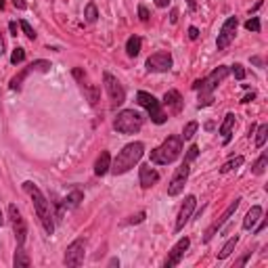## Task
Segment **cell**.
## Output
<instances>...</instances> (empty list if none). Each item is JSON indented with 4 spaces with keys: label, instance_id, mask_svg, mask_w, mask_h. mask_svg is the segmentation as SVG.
Returning a JSON list of instances; mask_svg holds the SVG:
<instances>
[{
    "label": "cell",
    "instance_id": "obj_43",
    "mask_svg": "<svg viewBox=\"0 0 268 268\" xmlns=\"http://www.w3.org/2000/svg\"><path fill=\"white\" fill-rule=\"evenodd\" d=\"M9 32L13 34V36H17V34H19V25L15 23V21H11V23H9Z\"/></svg>",
    "mask_w": 268,
    "mask_h": 268
},
{
    "label": "cell",
    "instance_id": "obj_2",
    "mask_svg": "<svg viewBox=\"0 0 268 268\" xmlns=\"http://www.w3.org/2000/svg\"><path fill=\"white\" fill-rule=\"evenodd\" d=\"M23 191L32 197L34 210H36V214H38V218H40L42 229L46 230V235H53V232H55V214H53L51 201L46 199L44 193H42L32 180H25V182H23Z\"/></svg>",
    "mask_w": 268,
    "mask_h": 268
},
{
    "label": "cell",
    "instance_id": "obj_40",
    "mask_svg": "<svg viewBox=\"0 0 268 268\" xmlns=\"http://www.w3.org/2000/svg\"><path fill=\"white\" fill-rule=\"evenodd\" d=\"M13 4H15V9H19V11H25L27 9V4H25V0H11Z\"/></svg>",
    "mask_w": 268,
    "mask_h": 268
},
{
    "label": "cell",
    "instance_id": "obj_24",
    "mask_svg": "<svg viewBox=\"0 0 268 268\" xmlns=\"http://www.w3.org/2000/svg\"><path fill=\"white\" fill-rule=\"evenodd\" d=\"M237 243H239V235H235V237H230L227 243L222 245V249L218 251V260H227L232 251H235V248H237Z\"/></svg>",
    "mask_w": 268,
    "mask_h": 268
},
{
    "label": "cell",
    "instance_id": "obj_17",
    "mask_svg": "<svg viewBox=\"0 0 268 268\" xmlns=\"http://www.w3.org/2000/svg\"><path fill=\"white\" fill-rule=\"evenodd\" d=\"M138 180H140V187L143 189H151L153 185H157L159 172L153 170L151 166H140L138 168Z\"/></svg>",
    "mask_w": 268,
    "mask_h": 268
},
{
    "label": "cell",
    "instance_id": "obj_29",
    "mask_svg": "<svg viewBox=\"0 0 268 268\" xmlns=\"http://www.w3.org/2000/svg\"><path fill=\"white\" fill-rule=\"evenodd\" d=\"M84 19L88 21V23H95L98 19V11H96V4L95 2H88L86 9H84Z\"/></svg>",
    "mask_w": 268,
    "mask_h": 268
},
{
    "label": "cell",
    "instance_id": "obj_12",
    "mask_svg": "<svg viewBox=\"0 0 268 268\" xmlns=\"http://www.w3.org/2000/svg\"><path fill=\"white\" fill-rule=\"evenodd\" d=\"M237 27H239L237 17H229L227 21H224L222 27H220V34H218V40H216L218 51H227V48L230 46V42L237 36Z\"/></svg>",
    "mask_w": 268,
    "mask_h": 268
},
{
    "label": "cell",
    "instance_id": "obj_33",
    "mask_svg": "<svg viewBox=\"0 0 268 268\" xmlns=\"http://www.w3.org/2000/svg\"><path fill=\"white\" fill-rule=\"evenodd\" d=\"M19 27L23 30V34H25V36L30 38V40H36V32H34V27H32L30 23H27L25 19H21V21H19Z\"/></svg>",
    "mask_w": 268,
    "mask_h": 268
},
{
    "label": "cell",
    "instance_id": "obj_39",
    "mask_svg": "<svg viewBox=\"0 0 268 268\" xmlns=\"http://www.w3.org/2000/svg\"><path fill=\"white\" fill-rule=\"evenodd\" d=\"M189 38H191V40H197V38H199V30H197L195 25L189 27Z\"/></svg>",
    "mask_w": 268,
    "mask_h": 268
},
{
    "label": "cell",
    "instance_id": "obj_37",
    "mask_svg": "<svg viewBox=\"0 0 268 268\" xmlns=\"http://www.w3.org/2000/svg\"><path fill=\"white\" fill-rule=\"evenodd\" d=\"M145 216H147L145 211H138L136 216H132V218H130V220H128V224H140V222L145 220Z\"/></svg>",
    "mask_w": 268,
    "mask_h": 268
},
{
    "label": "cell",
    "instance_id": "obj_47",
    "mask_svg": "<svg viewBox=\"0 0 268 268\" xmlns=\"http://www.w3.org/2000/svg\"><path fill=\"white\" fill-rule=\"evenodd\" d=\"M187 4L191 11H197V0H187Z\"/></svg>",
    "mask_w": 268,
    "mask_h": 268
},
{
    "label": "cell",
    "instance_id": "obj_7",
    "mask_svg": "<svg viewBox=\"0 0 268 268\" xmlns=\"http://www.w3.org/2000/svg\"><path fill=\"white\" fill-rule=\"evenodd\" d=\"M189 174H191V161H182L180 168H176V172L172 176V180L168 182V195L170 197H176L185 191V185L189 180Z\"/></svg>",
    "mask_w": 268,
    "mask_h": 268
},
{
    "label": "cell",
    "instance_id": "obj_15",
    "mask_svg": "<svg viewBox=\"0 0 268 268\" xmlns=\"http://www.w3.org/2000/svg\"><path fill=\"white\" fill-rule=\"evenodd\" d=\"M195 206H197L195 195L185 197V203L180 206V211H178V216H176V224H174V230L176 232H180L182 229H185V224L191 220V216H193V211H195Z\"/></svg>",
    "mask_w": 268,
    "mask_h": 268
},
{
    "label": "cell",
    "instance_id": "obj_9",
    "mask_svg": "<svg viewBox=\"0 0 268 268\" xmlns=\"http://www.w3.org/2000/svg\"><path fill=\"white\" fill-rule=\"evenodd\" d=\"M84 256H86V239L80 237L67 245L63 262H65V266H80L84 262Z\"/></svg>",
    "mask_w": 268,
    "mask_h": 268
},
{
    "label": "cell",
    "instance_id": "obj_20",
    "mask_svg": "<svg viewBox=\"0 0 268 268\" xmlns=\"http://www.w3.org/2000/svg\"><path fill=\"white\" fill-rule=\"evenodd\" d=\"M232 128H235V114H227V115H224V122L220 124V134H222V143L224 145L230 143Z\"/></svg>",
    "mask_w": 268,
    "mask_h": 268
},
{
    "label": "cell",
    "instance_id": "obj_42",
    "mask_svg": "<svg viewBox=\"0 0 268 268\" xmlns=\"http://www.w3.org/2000/svg\"><path fill=\"white\" fill-rule=\"evenodd\" d=\"M6 53V42H4V34L0 32V57Z\"/></svg>",
    "mask_w": 268,
    "mask_h": 268
},
{
    "label": "cell",
    "instance_id": "obj_46",
    "mask_svg": "<svg viewBox=\"0 0 268 268\" xmlns=\"http://www.w3.org/2000/svg\"><path fill=\"white\" fill-rule=\"evenodd\" d=\"M253 98H256V95H253V93H251V95H245L241 103H251V101H253Z\"/></svg>",
    "mask_w": 268,
    "mask_h": 268
},
{
    "label": "cell",
    "instance_id": "obj_49",
    "mask_svg": "<svg viewBox=\"0 0 268 268\" xmlns=\"http://www.w3.org/2000/svg\"><path fill=\"white\" fill-rule=\"evenodd\" d=\"M251 63H256L258 67H264V63H262V59H260V57H253V59H251Z\"/></svg>",
    "mask_w": 268,
    "mask_h": 268
},
{
    "label": "cell",
    "instance_id": "obj_32",
    "mask_svg": "<svg viewBox=\"0 0 268 268\" xmlns=\"http://www.w3.org/2000/svg\"><path fill=\"white\" fill-rule=\"evenodd\" d=\"M245 30H248V32H253V34H258L260 30H262V25H260V19H258V17L248 19V21H245Z\"/></svg>",
    "mask_w": 268,
    "mask_h": 268
},
{
    "label": "cell",
    "instance_id": "obj_25",
    "mask_svg": "<svg viewBox=\"0 0 268 268\" xmlns=\"http://www.w3.org/2000/svg\"><path fill=\"white\" fill-rule=\"evenodd\" d=\"M140 46H143V40L138 36H130L128 42H126V53H128V57H138Z\"/></svg>",
    "mask_w": 268,
    "mask_h": 268
},
{
    "label": "cell",
    "instance_id": "obj_50",
    "mask_svg": "<svg viewBox=\"0 0 268 268\" xmlns=\"http://www.w3.org/2000/svg\"><path fill=\"white\" fill-rule=\"evenodd\" d=\"M109 266H119V260H117V258H114V260H111V262H109Z\"/></svg>",
    "mask_w": 268,
    "mask_h": 268
},
{
    "label": "cell",
    "instance_id": "obj_19",
    "mask_svg": "<svg viewBox=\"0 0 268 268\" xmlns=\"http://www.w3.org/2000/svg\"><path fill=\"white\" fill-rule=\"evenodd\" d=\"M262 216H264V210L262 208H260V206H251V210L243 218V229L245 230H253V229H256V224H258V220Z\"/></svg>",
    "mask_w": 268,
    "mask_h": 268
},
{
    "label": "cell",
    "instance_id": "obj_51",
    "mask_svg": "<svg viewBox=\"0 0 268 268\" xmlns=\"http://www.w3.org/2000/svg\"><path fill=\"white\" fill-rule=\"evenodd\" d=\"M206 130H214V122H208L206 124Z\"/></svg>",
    "mask_w": 268,
    "mask_h": 268
},
{
    "label": "cell",
    "instance_id": "obj_13",
    "mask_svg": "<svg viewBox=\"0 0 268 268\" xmlns=\"http://www.w3.org/2000/svg\"><path fill=\"white\" fill-rule=\"evenodd\" d=\"M239 206H241V197H235V201H230V206H229L227 210L222 211V216L218 218V220H214V222H211V227L206 230V235H203V243H210V241H211V237H214L216 232L220 230V229L224 227V224H227V222L230 220V216L235 214Z\"/></svg>",
    "mask_w": 268,
    "mask_h": 268
},
{
    "label": "cell",
    "instance_id": "obj_31",
    "mask_svg": "<svg viewBox=\"0 0 268 268\" xmlns=\"http://www.w3.org/2000/svg\"><path fill=\"white\" fill-rule=\"evenodd\" d=\"M197 128H199V124H197V122H189V124L185 126V130H182V136H180V138H185V140H191V138L195 136Z\"/></svg>",
    "mask_w": 268,
    "mask_h": 268
},
{
    "label": "cell",
    "instance_id": "obj_28",
    "mask_svg": "<svg viewBox=\"0 0 268 268\" xmlns=\"http://www.w3.org/2000/svg\"><path fill=\"white\" fill-rule=\"evenodd\" d=\"M266 136H268V126L266 124L258 126V128H256V147H258V149H262V147H264Z\"/></svg>",
    "mask_w": 268,
    "mask_h": 268
},
{
    "label": "cell",
    "instance_id": "obj_3",
    "mask_svg": "<svg viewBox=\"0 0 268 268\" xmlns=\"http://www.w3.org/2000/svg\"><path fill=\"white\" fill-rule=\"evenodd\" d=\"M143 153H145V145H143V143H138V140H136V143H128L122 151L117 153V157L111 161V168H109V170L114 172L115 176L130 172L132 168L140 161Z\"/></svg>",
    "mask_w": 268,
    "mask_h": 268
},
{
    "label": "cell",
    "instance_id": "obj_21",
    "mask_svg": "<svg viewBox=\"0 0 268 268\" xmlns=\"http://www.w3.org/2000/svg\"><path fill=\"white\" fill-rule=\"evenodd\" d=\"M109 168H111V155H109V151H101L98 159L95 161V174L103 176V174L109 172Z\"/></svg>",
    "mask_w": 268,
    "mask_h": 268
},
{
    "label": "cell",
    "instance_id": "obj_23",
    "mask_svg": "<svg viewBox=\"0 0 268 268\" xmlns=\"http://www.w3.org/2000/svg\"><path fill=\"white\" fill-rule=\"evenodd\" d=\"M13 264H15V268H30L32 260H30V256H27V251L23 249V245H19L17 248L15 258H13Z\"/></svg>",
    "mask_w": 268,
    "mask_h": 268
},
{
    "label": "cell",
    "instance_id": "obj_36",
    "mask_svg": "<svg viewBox=\"0 0 268 268\" xmlns=\"http://www.w3.org/2000/svg\"><path fill=\"white\" fill-rule=\"evenodd\" d=\"M232 74H235L237 80H245V69H243L241 63H235V65H232Z\"/></svg>",
    "mask_w": 268,
    "mask_h": 268
},
{
    "label": "cell",
    "instance_id": "obj_4",
    "mask_svg": "<svg viewBox=\"0 0 268 268\" xmlns=\"http://www.w3.org/2000/svg\"><path fill=\"white\" fill-rule=\"evenodd\" d=\"M182 153V138L180 136H168L159 147L151 151V164L157 166H168L174 164Z\"/></svg>",
    "mask_w": 268,
    "mask_h": 268
},
{
    "label": "cell",
    "instance_id": "obj_52",
    "mask_svg": "<svg viewBox=\"0 0 268 268\" xmlns=\"http://www.w3.org/2000/svg\"><path fill=\"white\" fill-rule=\"evenodd\" d=\"M4 224V216H2V211H0V227Z\"/></svg>",
    "mask_w": 268,
    "mask_h": 268
},
{
    "label": "cell",
    "instance_id": "obj_27",
    "mask_svg": "<svg viewBox=\"0 0 268 268\" xmlns=\"http://www.w3.org/2000/svg\"><path fill=\"white\" fill-rule=\"evenodd\" d=\"M266 166H268V153H262V155L258 157L256 164L251 166V172L256 174V176H262V174L266 172Z\"/></svg>",
    "mask_w": 268,
    "mask_h": 268
},
{
    "label": "cell",
    "instance_id": "obj_53",
    "mask_svg": "<svg viewBox=\"0 0 268 268\" xmlns=\"http://www.w3.org/2000/svg\"><path fill=\"white\" fill-rule=\"evenodd\" d=\"M4 4H6V2H4V0H0V11H2V9H4Z\"/></svg>",
    "mask_w": 268,
    "mask_h": 268
},
{
    "label": "cell",
    "instance_id": "obj_14",
    "mask_svg": "<svg viewBox=\"0 0 268 268\" xmlns=\"http://www.w3.org/2000/svg\"><path fill=\"white\" fill-rule=\"evenodd\" d=\"M9 220H11V227H13V232H15V239H17V245H23L25 243V237H27V227H25V220L21 216L19 208L15 203L9 206Z\"/></svg>",
    "mask_w": 268,
    "mask_h": 268
},
{
    "label": "cell",
    "instance_id": "obj_48",
    "mask_svg": "<svg viewBox=\"0 0 268 268\" xmlns=\"http://www.w3.org/2000/svg\"><path fill=\"white\" fill-rule=\"evenodd\" d=\"M176 19H178V11L174 9V11L170 13V21H172V23H176Z\"/></svg>",
    "mask_w": 268,
    "mask_h": 268
},
{
    "label": "cell",
    "instance_id": "obj_8",
    "mask_svg": "<svg viewBox=\"0 0 268 268\" xmlns=\"http://www.w3.org/2000/svg\"><path fill=\"white\" fill-rule=\"evenodd\" d=\"M36 72H40V74H46V72H51V63L48 61H44V59H38V61H32L30 65H27L23 72H19L15 77L11 80V84H9V88L11 90H21V84H23V80L27 76H32V74H36Z\"/></svg>",
    "mask_w": 268,
    "mask_h": 268
},
{
    "label": "cell",
    "instance_id": "obj_11",
    "mask_svg": "<svg viewBox=\"0 0 268 268\" xmlns=\"http://www.w3.org/2000/svg\"><path fill=\"white\" fill-rule=\"evenodd\" d=\"M172 55L168 53V51H157V53H153L149 59H147V72H151V74H166V72H170L172 69Z\"/></svg>",
    "mask_w": 268,
    "mask_h": 268
},
{
    "label": "cell",
    "instance_id": "obj_1",
    "mask_svg": "<svg viewBox=\"0 0 268 268\" xmlns=\"http://www.w3.org/2000/svg\"><path fill=\"white\" fill-rule=\"evenodd\" d=\"M229 74H230V69L227 65H218L208 77L193 82V90L199 93V103H197V107L203 109V107H210V105L214 103V90L220 86V82L227 80Z\"/></svg>",
    "mask_w": 268,
    "mask_h": 268
},
{
    "label": "cell",
    "instance_id": "obj_22",
    "mask_svg": "<svg viewBox=\"0 0 268 268\" xmlns=\"http://www.w3.org/2000/svg\"><path fill=\"white\" fill-rule=\"evenodd\" d=\"M82 199H84V193L80 191V189H74V191L61 201V203H63V210H65V208H67V210H76V208L82 203Z\"/></svg>",
    "mask_w": 268,
    "mask_h": 268
},
{
    "label": "cell",
    "instance_id": "obj_45",
    "mask_svg": "<svg viewBox=\"0 0 268 268\" xmlns=\"http://www.w3.org/2000/svg\"><path fill=\"white\" fill-rule=\"evenodd\" d=\"M249 258H251V251H248V253H245V256H243V258H241V260H239V262H237V266H243V264L248 262Z\"/></svg>",
    "mask_w": 268,
    "mask_h": 268
},
{
    "label": "cell",
    "instance_id": "obj_41",
    "mask_svg": "<svg viewBox=\"0 0 268 268\" xmlns=\"http://www.w3.org/2000/svg\"><path fill=\"white\" fill-rule=\"evenodd\" d=\"M155 2V6H157V9H168V4L172 2V0H153Z\"/></svg>",
    "mask_w": 268,
    "mask_h": 268
},
{
    "label": "cell",
    "instance_id": "obj_34",
    "mask_svg": "<svg viewBox=\"0 0 268 268\" xmlns=\"http://www.w3.org/2000/svg\"><path fill=\"white\" fill-rule=\"evenodd\" d=\"M23 59H25V51L21 46H17L15 51H13V55H11V63H13V65H17V63H21Z\"/></svg>",
    "mask_w": 268,
    "mask_h": 268
},
{
    "label": "cell",
    "instance_id": "obj_38",
    "mask_svg": "<svg viewBox=\"0 0 268 268\" xmlns=\"http://www.w3.org/2000/svg\"><path fill=\"white\" fill-rule=\"evenodd\" d=\"M138 17H140V21H149V11H147V6H143V4L138 6Z\"/></svg>",
    "mask_w": 268,
    "mask_h": 268
},
{
    "label": "cell",
    "instance_id": "obj_44",
    "mask_svg": "<svg viewBox=\"0 0 268 268\" xmlns=\"http://www.w3.org/2000/svg\"><path fill=\"white\" fill-rule=\"evenodd\" d=\"M258 222H260V224H258V229H256V235H260V232H262V230L266 229V218H260Z\"/></svg>",
    "mask_w": 268,
    "mask_h": 268
},
{
    "label": "cell",
    "instance_id": "obj_10",
    "mask_svg": "<svg viewBox=\"0 0 268 268\" xmlns=\"http://www.w3.org/2000/svg\"><path fill=\"white\" fill-rule=\"evenodd\" d=\"M103 82H105V90H107V95H109V98H111V107H119L124 101H126V90H124V86L119 84V80L117 77H114L111 74H107L105 72L103 74Z\"/></svg>",
    "mask_w": 268,
    "mask_h": 268
},
{
    "label": "cell",
    "instance_id": "obj_16",
    "mask_svg": "<svg viewBox=\"0 0 268 268\" xmlns=\"http://www.w3.org/2000/svg\"><path fill=\"white\" fill-rule=\"evenodd\" d=\"M189 245H191V239H189V237H182L180 241L176 243L170 251H168V258L164 260V266H166V268L178 266V264H180V260L185 258V253H187V249H189Z\"/></svg>",
    "mask_w": 268,
    "mask_h": 268
},
{
    "label": "cell",
    "instance_id": "obj_30",
    "mask_svg": "<svg viewBox=\"0 0 268 268\" xmlns=\"http://www.w3.org/2000/svg\"><path fill=\"white\" fill-rule=\"evenodd\" d=\"M82 90H84V95L88 96V103L90 105H96L98 103V88L96 86H86V84H82Z\"/></svg>",
    "mask_w": 268,
    "mask_h": 268
},
{
    "label": "cell",
    "instance_id": "obj_5",
    "mask_svg": "<svg viewBox=\"0 0 268 268\" xmlns=\"http://www.w3.org/2000/svg\"><path fill=\"white\" fill-rule=\"evenodd\" d=\"M143 122H145L143 114H138V111H134V109H124L115 115L114 128L119 134H136L140 128H143Z\"/></svg>",
    "mask_w": 268,
    "mask_h": 268
},
{
    "label": "cell",
    "instance_id": "obj_6",
    "mask_svg": "<svg viewBox=\"0 0 268 268\" xmlns=\"http://www.w3.org/2000/svg\"><path fill=\"white\" fill-rule=\"evenodd\" d=\"M136 101H138L140 107H145V109H147V114L151 115L153 124H166L168 114L164 111V107H161V103H159L157 98H155L151 93L138 90V93H136Z\"/></svg>",
    "mask_w": 268,
    "mask_h": 268
},
{
    "label": "cell",
    "instance_id": "obj_18",
    "mask_svg": "<svg viewBox=\"0 0 268 268\" xmlns=\"http://www.w3.org/2000/svg\"><path fill=\"white\" fill-rule=\"evenodd\" d=\"M168 107V111H172V114H180L182 107H185V101H182V96L178 90H168L164 95V101H161Z\"/></svg>",
    "mask_w": 268,
    "mask_h": 268
},
{
    "label": "cell",
    "instance_id": "obj_26",
    "mask_svg": "<svg viewBox=\"0 0 268 268\" xmlns=\"http://www.w3.org/2000/svg\"><path fill=\"white\" fill-rule=\"evenodd\" d=\"M243 157L241 155H237V157H232V159H229L227 164H224L222 168H220V174H229V172H232V170H237V168H241L243 166Z\"/></svg>",
    "mask_w": 268,
    "mask_h": 268
},
{
    "label": "cell",
    "instance_id": "obj_35",
    "mask_svg": "<svg viewBox=\"0 0 268 268\" xmlns=\"http://www.w3.org/2000/svg\"><path fill=\"white\" fill-rule=\"evenodd\" d=\"M197 155H199V147L191 145V147H189V151H187V155H185V159L187 161H193V159H197Z\"/></svg>",
    "mask_w": 268,
    "mask_h": 268
}]
</instances>
